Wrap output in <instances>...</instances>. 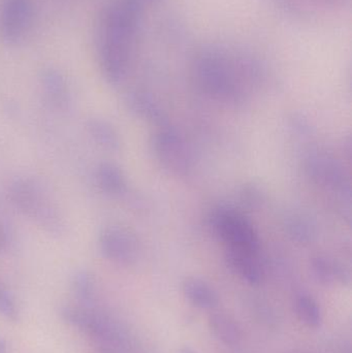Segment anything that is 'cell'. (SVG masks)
<instances>
[{"label": "cell", "mask_w": 352, "mask_h": 353, "mask_svg": "<svg viewBox=\"0 0 352 353\" xmlns=\"http://www.w3.org/2000/svg\"><path fill=\"white\" fill-rule=\"evenodd\" d=\"M190 72L196 86L223 103L242 101L246 89L260 84L265 65L247 50L227 43H207L194 50Z\"/></svg>", "instance_id": "1"}, {"label": "cell", "mask_w": 352, "mask_h": 353, "mask_svg": "<svg viewBox=\"0 0 352 353\" xmlns=\"http://www.w3.org/2000/svg\"><path fill=\"white\" fill-rule=\"evenodd\" d=\"M152 0H110L101 12L97 53L107 82L126 78L134 58V43Z\"/></svg>", "instance_id": "2"}, {"label": "cell", "mask_w": 352, "mask_h": 353, "mask_svg": "<svg viewBox=\"0 0 352 353\" xmlns=\"http://www.w3.org/2000/svg\"><path fill=\"white\" fill-rule=\"evenodd\" d=\"M62 321L89 338L99 352L107 350L132 352V338L124 327L113 317L97 307L68 305L60 309Z\"/></svg>", "instance_id": "3"}, {"label": "cell", "mask_w": 352, "mask_h": 353, "mask_svg": "<svg viewBox=\"0 0 352 353\" xmlns=\"http://www.w3.org/2000/svg\"><path fill=\"white\" fill-rule=\"evenodd\" d=\"M209 224L227 248L258 252L260 238L251 222L237 210L218 207L211 212Z\"/></svg>", "instance_id": "4"}, {"label": "cell", "mask_w": 352, "mask_h": 353, "mask_svg": "<svg viewBox=\"0 0 352 353\" xmlns=\"http://www.w3.org/2000/svg\"><path fill=\"white\" fill-rule=\"evenodd\" d=\"M151 148L161 167L174 175L185 176L191 171L194 157L183 137L167 124L159 126L151 139Z\"/></svg>", "instance_id": "5"}, {"label": "cell", "mask_w": 352, "mask_h": 353, "mask_svg": "<svg viewBox=\"0 0 352 353\" xmlns=\"http://www.w3.org/2000/svg\"><path fill=\"white\" fill-rule=\"evenodd\" d=\"M34 0H0V41L17 46L27 37L34 18Z\"/></svg>", "instance_id": "6"}, {"label": "cell", "mask_w": 352, "mask_h": 353, "mask_svg": "<svg viewBox=\"0 0 352 353\" xmlns=\"http://www.w3.org/2000/svg\"><path fill=\"white\" fill-rule=\"evenodd\" d=\"M10 197L17 209L25 215L35 218L45 226L59 225L57 213L32 181L27 179L14 181L10 187Z\"/></svg>", "instance_id": "7"}, {"label": "cell", "mask_w": 352, "mask_h": 353, "mask_svg": "<svg viewBox=\"0 0 352 353\" xmlns=\"http://www.w3.org/2000/svg\"><path fill=\"white\" fill-rule=\"evenodd\" d=\"M99 248L107 261L116 265H130L138 259L140 243L127 228L111 225L101 232Z\"/></svg>", "instance_id": "8"}, {"label": "cell", "mask_w": 352, "mask_h": 353, "mask_svg": "<svg viewBox=\"0 0 352 353\" xmlns=\"http://www.w3.org/2000/svg\"><path fill=\"white\" fill-rule=\"evenodd\" d=\"M304 165L308 175L318 184L339 191L343 195L351 194L344 169L333 155L320 150L310 151Z\"/></svg>", "instance_id": "9"}, {"label": "cell", "mask_w": 352, "mask_h": 353, "mask_svg": "<svg viewBox=\"0 0 352 353\" xmlns=\"http://www.w3.org/2000/svg\"><path fill=\"white\" fill-rule=\"evenodd\" d=\"M271 3L281 12L302 21L335 14L344 8L349 0H270Z\"/></svg>", "instance_id": "10"}, {"label": "cell", "mask_w": 352, "mask_h": 353, "mask_svg": "<svg viewBox=\"0 0 352 353\" xmlns=\"http://www.w3.org/2000/svg\"><path fill=\"white\" fill-rule=\"evenodd\" d=\"M227 267L250 285H260L264 279V270L258 259V252L227 248Z\"/></svg>", "instance_id": "11"}, {"label": "cell", "mask_w": 352, "mask_h": 353, "mask_svg": "<svg viewBox=\"0 0 352 353\" xmlns=\"http://www.w3.org/2000/svg\"><path fill=\"white\" fill-rule=\"evenodd\" d=\"M125 103L130 111L141 119L151 122L158 128L167 124V117L161 105L146 90L136 89L130 91L126 94Z\"/></svg>", "instance_id": "12"}, {"label": "cell", "mask_w": 352, "mask_h": 353, "mask_svg": "<svg viewBox=\"0 0 352 353\" xmlns=\"http://www.w3.org/2000/svg\"><path fill=\"white\" fill-rule=\"evenodd\" d=\"M184 296L192 306L202 310H214L219 304V296L214 288L200 278H186L182 283Z\"/></svg>", "instance_id": "13"}, {"label": "cell", "mask_w": 352, "mask_h": 353, "mask_svg": "<svg viewBox=\"0 0 352 353\" xmlns=\"http://www.w3.org/2000/svg\"><path fill=\"white\" fill-rule=\"evenodd\" d=\"M41 85L48 101L59 109H65L70 101L68 81L55 68H47L41 72Z\"/></svg>", "instance_id": "14"}, {"label": "cell", "mask_w": 352, "mask_h": 353, "mask_svg": "<svg viewBox=\"0 0 352 353\" xmlns=\"http://www.w3.org/2000/svg\"><path fill=\"white\" fill-rule=\"evenodd\" d=\"M312 275L324 285L347 284L351 279L349 271L341 263L327 256H315L310 261Z\"/></svg>", "instance_id": "15"}, {"label": "cell", "mask_w": 352, "mask_h": 353, "mask_svg": "<svg viewBox=\"0 0 352 353\" xmlns=\"http://www.w3.org/2000/svg\"><path fill=\"white\" fill-rule=\"evenodd\" d=\"M209 329L212 335L225 346L239 345L243 334L237 321L222 312H213L208 319Z\"/></svg>", "instance_id": "16"}, {"label": "cell", "mask_w": 352, "mask_h": 353, "mask_svg": "<svg viewBox=\"0 0 352 353\" xmlns=\"http://www.w3.org/2000/svg\"><path fill=\"white\" fill-rule=\"evenodd\" d=\"M96 182L105 194L120 196L127 189V182L123 172L112 163H103L96 171Z\"/></svg>", "instance_id": "17"}, {"label": "cell", "mask_w": 352, "mask_h": 353, "mask_svg": "<svg viewBox=\"0 0 352 353\" xmlns=\"http://www.w3.org/2000/svg\"><path fill=\"white\" fill-rule=\"evenodd\" d=\"M86 128L92 140L101 148L112 152L119 150L121 141L117 130L111 123L103 119L93 118L87 122Z\"/></svg>", "instance_id": "18"}, {"label": "cell", "mask_w": 352, "mask_h": 353, "mask_svg": "<svg viewBox=\"0 0 352 353\" xmlns=\"http://www.w3.org/2000/svg\"><path fill=\"white\" fill-rule=\"evenodd\" d=\"M284 226L289 238L300 244H310L318 236L315 224L304 214H289L285 218Z\"/></svg>", "instance_id": "19"}, {"label": "cell", "mask_w": 352, "mask_h": 353, "mask_svg": "<svg viewBox=\"0 0 352 353\" xmlns=\"http://www.w3.org/2000/svg\"><path fill=\"white\" fill-rule=\"evenodd\" d=\"M72 294L81 307H96V285L90 273L81 271L74 275L72 283Z\"/></svg>", "instance_id": "20"}, {"label": "cell", "mask_w": 352, "mask_h": 353, "mask_svg": "<svg viewBox=\"0 0 352 353\" xmlns=\"http://www.w3.org/2000/svg\"><path fill=\"white\" fill-rule=\"evenodd\" d=\"M295 310L300 321L310 329H318L322 325V308L310 294L302 292L296 296Z\"/></svg>", "instance_id": "21"}, {"label": "cell", "mask_w": 352, "mask_h": 353, "mask_svg": "<svg viewBox=\"0 0 352 353\" xmlns=\"http://www.w3.org/2000/svg\"><path fill=\"white\" fill-rule=\"evenodd\" d=\"M0 316L10 323L20 321L21 311L14 296L0 283Z\"/></svg>", "instance_id": "22"}, {"label": "cell", "mask_w": 352, "mask_h": 353, "mask_svg": "<svg viewBox=\"0 0 352 353\" xmlns=\"http://www.w3.org/2000/svg\"><path fill=\"white\" fill-rule=\"evenodd\" d=\"M240 195H241L244 205L249 208L260 207L264 201V193H262V189L256 186V184L244 185Z\"/></svg>", "instance_id": "23"}, {"label": "cell", "mask_w": 352, "mask_h": 353, "mask_svg": "<svg viewBox=\"0 0 352 353\" xmlns=\"http://www.w3.org/2000/svg\"><path fill=\"white\" fill-rule=\"evenodd\" d=\"M291 128L295 130L297 134L301 136L310 134L311 132V125L310 122L308 121L307 118L304 117L301 114H295L291 118Z\"/></svg>", "instance_id": "24"}, {"label": "cell", "mask_w": 352, "mask_h": 353, "mask_svg": "<svg viewBox=\"0 0 352 353\" xmlns=\"http://www.w3.org/2000/svg\"><path fill=\"white\" fill-rule=\"evenodd\" d=\"M8 244V232H6V228L2 226L0 223V251L4 250Z\"/></svg>", "instance_id": "25"}, {"label": "cell", "mask_w": 352, "mask_h": 353, "mask_svg": "<svg viewBox=\"0 0 352 353\" xmlns=\"http://www.w3.org/2000/svg\"><path fill=\"white\" fill-rule=\"evenodd\" d=\"M0 353H10V345L2 336H0Z\"/></svg>", "instance_id": "26"}, {"label": "cell", "mask_w": 352, "mask_h": 353, "mask_svg": "<svg viewBox=\"0 0 352 353\" xmlns=\"http://www.w3.org/2000/svg\"><path fill=\"white\" fill-rule=\"evenodd\" d=\"M178 353H198L196 350H194V348L190 347V346H182L178 350Z\"/></svg>", "instance_id": "27"}, {"label": "cell", "mask_w": 352, "mask_h": 353, "mask_svg": "<svg viewBox=\"0 0 352 353\" xmlns=\"http://www.w3.org/2000/svg\"><path fill=\"white\" fill-rule=\"evenodd\" d=\"M231 353H239V352H231Z\"/></svg>", "instance_id": "28"}]
</instances>
